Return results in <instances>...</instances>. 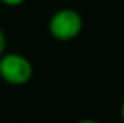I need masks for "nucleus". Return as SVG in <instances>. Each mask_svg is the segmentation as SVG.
<instances>
[{"mask_svg": "<svg viewBox=\"0 0 124 123\" xmlns=\"http://www.w3.org/2000/svg\"><path fill=\"white\" fill-rule=\"evenodd\" d=\"M33 75L32 62L22 54L6 52L0 58V78L12 86H23Z\"/></svg>", "mask_w": 124, "mask_h": 123, "instance_id": "obj_1", "label": "nucleus"}, {"mask_svg": "<svg viewBox=\"0 0 124 123\" xmlns=\"http://www.w3.org/2000/svg\"><path fill=\"white\" fill-rule=\"evenodd\" d=\"M82 16L69 7L55 12L49 20V33L61 42L75 39L82 31Z\"/></svg>", "mask_w": 124, "mask_h": 123, "instance_id": "obj_2", "label": "nucleus"}, {"mask_svg": "<svg viewBox=\"0 0 124 123\" xmlns=\"http://www.w3.org/2000/svg\"><path fill=\"white\" fill-rule=\"evenodd\" d=\"M6 46H7V38H6L4 32L0 29V58L6 54Z\"/></svg>", "mask_w": 124, "mask_h": 123, "instance_id": "obj_3", "label": "nucleus"}, {"mask_svg": "<svg viewBox=\"0 0 124 123\" xmlns=\"http://www.w3.org/2000/svg\"><path fill=\"white\" fill-rule=\"evenodd\" d=\"M3 4H6V6H10V7H15V6H19V4H22V3H25L26 0H0Z\"/></svg>", "mask_w": 124, "mask_h": 123, "instance_id": "obj_4", "label": "nucleus"}, {"mask_svg": "<svg viewBox=\"0 0 124 123\" xmlns=\"http://www.w3.org/2000/svg\"><path fill=\"white\" fill-rule=\"evenodd\" d=\"M77 123H100V122L93 120V119H82V120H79V122H77Z\"/></svg>", "mask_w": 124, "mask_h": 123, "instance_id": "obj_5", "label": "nucleus"}, {"mask_svg": "<svg viewBox=\"0 0 124 123\" xmlns=\"http://www.w3.org/2000/svg\"><path fill=\"white\" fill-rule=\"evenodd\" d=\"M120 114H121V122H124V101L121 104V107H120Z\"/></svg>", "mask_w": 124, "mask_h": 123, "instance_id": "obj_6", "label": "nucleus"}, {"mask_svg": "<svg viewBox=\"0 0 124 123\" xmlns=\"http://www.w3.org/2000/svg\"><path fill=\"white\" fill-rule=\"evenodd\" d=\"M120 123H124V122H120Z\"/></svg>", "mask_w": 124, "mask_h": 123, "instance_id": "obj_7", "label": "nucleus"}, {"mask_svg": "<svg viewBox=\"0 0 124 123\" xmlns=\"http://www.w3.org/2000/svg\"><path fill=\"white\" fill-rule=\"evenodd\" d=\"M0 81H1V78H0Z\"/></svg>", "mask_w": 124, "mask_h": 123, "instance_id": "obj_8", "label": "nucleus"}]
</instances>
